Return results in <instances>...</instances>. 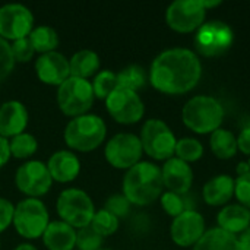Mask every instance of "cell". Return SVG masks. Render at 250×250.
<instances>
[{
	"label": "cell",
	"mask_w": 250,
	"mask_h": 250,
	"mask_svg": "<svg viewBox=\"0 0 250 250\" xmlns=\"http://www.w3.org/2000/svg\"><path fill=\"white\" fill-rule=\"evenodd\" d=\"M75 250H76V249H75Z\"/></svg>",
	"instance_id": "cell-48"
},
{
	"label": "cell",
	"mask_w": 250,
	"mask_h": 250,
	"mask_svg": "<svg viewBox=\"0 0 250 250\" xmlns=\"http://www.w3.org/2000/svg\"><path fill=\"white\" fill-rule=\"evenodd\" d=\"M224 107L212 95H195L182 108V120L195 133L207 135L220 129L224 122Z\"/></svg>",
	"instance_id": "cell-4"
},
{
	"label": "cell",
	"mask_w": 250,
	"mask_h": 250,
	"mask_svg": "<svg viewBox=\"0 0 250 250\" xmlns=\"http://www.w3.org/2000/svg\"><path fill=\"white\" fill-rule=\"evenodd\" d=\"M34 22V13L25 4L7 3L0 7V37L7 42L28 38Z\"/></svg>",
	"instance_id": "cell-14"
},
{
	"label": "cell",
	"mask_w": 250,
	"mask_h": 250,
	"mask_svg": "<svg viewBox=\"0 0 250 250\" xmlns=\"http://www.w3.org/2000/svg\"><path fill=\"white\" fill-rule=\"evenodd\" d=\"M160 202H161V207L166 211V214L173 218L179 217L185 211L193 209L188 205V193L179 195V193L167 190V192H163V195L160 196Z\"/></svg>",
	"instance_id": "cell-32"
},
{
	"label": "cell",
	"mask_w": 250,
	"mask_h": 250,
	"mask_svg": "<svg viewBox=\"0 0 250 250\" xmlns=\"http://www.w3.org/2000/svg\"><path fill=\"white\" fill-rule=\"evenodd\" d=\"M144 149L138 135L130 132H120L111 136L104 148L107 163L117 170H129L142 161Z\"/></svg>",
	"instance_id": "cell-10"
},
{
	"label": "cell",
	"mask_w": 250,
	"mask_h": 250,
	"mask_svg": "<svg viewBox=\"0 0 250 250\" xmlns=\"http://www.w3.org/2000/svg\"><path fill=\"white\" fill-rule=\"evenodd\" d=\"M202 78L199 56L186 47L163 50L152 60L148 82L167 95H182L192 91Z\"/></svg>",
	"instance_id": "cell-1"
},
{
	"label": "cell",
	"mask_w": 250,
	"mask_h": 250,
	"mask_svg": "<svg viewBox=\"0 0 250 250\" xmlns=\"http://www.w3.org/2000/svg\"><path fill=\"white\" fill-rule=\"evenodd\" d=\"M192 250H239L237 236L214 227L204 233Z\"/></svg>",
	"instance_id": "cell-24"
},
{
	"label": "cell",
	"mask_w": 250,
	"mask_h": 250,
	"mask_svg": "<svg viewBox=\"0 0 250 250\" xmlns=\"http://www.w3.org/2000/svg\"><path fill=\"white\" fill-rule=\"evenodd\" d=\"M163 185L168 192H174L179 195L189 193L193 185V168L189 163L173 157L164 161L161 167Z\"/></svg>",
	"instance_id": "cell-17"
},
{
	"label": "cell",
	"mask_w": 250,
	"mask_h": 250,
	"mask_svg": "<svg viewBox=\"0 0 250 250\" xmlns=\"http://www.w3.org/2000/svg\"><path fill=\"white\" fill-rule=\"evenodd\" d=\"M100 250H113V249H108V248H101Z\"/></svg>",
	"instance_id": "cell-45"
},
{
	"label": "cell",
	"mask_w": 250,
	"mask_h": 250,
	"mask_svg": "<svg viewBox=\"0 0 250 250\" xmlns=\"http://www.w3.org/2000/svg\"><path fill=\"white\" fill-rule=\"evenodd\" d=\"M13 250H38L32 243H19Z\"/></svg>",
	"instance_id": "cell-44"
},
{
	"label": "cell",
	"mask_w": 250,
	"mask_h": 250,
	"mask_svg": "<svg viewBox=\"0 0 250 250\" xmlns=\"http://www.w3.org/2000/svg\"><path fill=\"white\" fill-rule=\"evenodd\" d=\"M59 218L75 230L91 226L95 214V205L91 196L78 188H69L59 193L56 201Z\"/></svg>",
	"instance_id": "cell-5"
},
{
	"label": "cell",
	"mask_w": 250,
	"mask_h": 250,
	"mask_svg": "<svg viewBox=\"0 0 250 250\" xmlns=\"http://www.w3.org/2000/svg\"><path fill=\"white\" fill-rule=\"evenodd\" d=\"M209 146L212 154L220 160H230L239 152L237 136L229 129H217L211 133Z\"/></svg>",
	"instance_id": "cell-25"
},
{
	"label": "cell",
	"mask_w": 250,
	"mask_h": 250,
	"mask_svg": "<svg viewBox=\"0 0 250 250\" xmlns=\"http://www.w3.org/2000/svg\"><path fill=\"white\" fill-rule=\"evenodd\" d=\"M50 224V214L45 204L37 198H25L15 205L13 223L15 231L26 240L41 239L47 226Z\"/></svg>",
	"instance_id": "cell-6"
},
{
	"label": "cell",
	"mask_w": 250,
	"mask_h": 250,
	"mask_svg": "<svg viewBox=\"0 0 250 250\" xmlns=\"http://www.w3.org/2000/svg\"><path fill=\"white\" fill-rule=\"evenodd\" d=\"M119 226H120V220L104 208L97 209L91 221V227L103 237L113 236L119 230Z\"/></svg>",
	"instance_id": "cell-31"
},
{
	"label": "cell",
	"mask_w": 250,
	"mask_h": 250,
	"mask_svg": "<svg viewBox=\"0 0 250 250\" xmlns=\"http://www.w3.org/2000/svg\"><path fill=\"white\" fill-rule=\"evenodd\" d=\"M248 164H249V167H250V157H249V161H248Z\"/></svg>",
	"instance_id": "cell-46"
},
{
	"label": "cell",
	"mask_w": 250,
	"mask_h": 250,
	"mask_svg": "<svg viewBox=\"0 0 250 250\" xmlns=\"http://www.w3.org/2000/svg\"><path fill=\"white\" fill-rule=\"evenodd\" d=\"M41 240L47 250H75L76 230L62 220H54L47 226Z\"/></svg>",
	"instance_id": "cell-21"
},
{
	"label": "cell",
	"mask_w": 250,
	"mask_h": 250,
	"mask_svg": "<svg viewBox=\"0 0 250 250\" xmlns=\"http://www.w3.org/2000/svg\"><path fill=\"white\" fill-rule=\"evenodd\" d=\"M53 179L47 164L41 160H28L21 164L15 173V186L26 198H41L53 186Z\"/></svg>",
	"instance_id": "cell-11"
},
{
	"label": "cell",
	"mask_w": 250,
	"mask_h": 250,
	"mask_svg": "<svg viewBox=\"0 0 250 250\" xmlns=\"http://www.w3.org/2000/svg\"><path fill=\"white\" fill-rule=\"evenodd\" d=\"M69 64H70V76L89 81V78H94L100 72L101 60L94 50L83 48L76 51L69 59Z\"/></svg>",
	"instance_id": "cell-23"
},
{
	"label": "cell",
	"mask_w": 250,
	"mask_h": 250,
	"mask_svg": "<svg viewBox=\"0 0 250 250\" xmlns=\"http://www.w3.org/2000/svg\"><path fill=\"white\" fill-rule=\"evenodd\" d=\"M223 1L221 0H212V1H208V0H202V4H204V7L208 10V9H211V7H217V6H220Z\"/></svg>",
	"instance_id": "cell-43"
},
{
	"label": "cell",
	"mask_w": 250,
	"mask_h": 250,
	"mask_svg": "<svg viewBox=\"0 0 250 250\" xmlns=\"http://www.w3.org/2000/svg\"><path fill=\"white\" fill-rule=\"evenodd\" d=\"M236 180L229 174L211 177L202 189L204 201L211 207H226L234 196Z\"/></svg>",
	"instance_id": "cell-20"
},
{
	"label": "cell",
	"mask_w": 250,
	"mask_h": 250,
	"mask_svg": "<svg viewBox=\"0 0 250 250\" xmlns=\"http://www.w3.org/2000/svg\"><path fill=\"white\" fill-rule=\"evenodd\" d=\"M236 173H237V177H242V176H246L250 173V167L248 164V161H240L236 167Z\"/></svg>",
	"instance_id": "cell-42"
},
{
	"label": "cell",
	"mask_w": 250,
	"mask_h": 250,
	"mask_svg": "<svg viewBox=\"0 0 250 250\" xmlns=\"http://www.w3.org/2000/svg\"><path fill=\"white\" fill-rule=\"evenodd\" d=\"M29 122L26 105L19 100H9L0 105V136L12 139L25 132Z\"/></svg>",
	"instance_id": "cell-18"
},
{
	"label": "cell",
	"mask_w": 250,
	"mask_h": 250,
	"mask_svg": "<svg viewBox=\"0 0 250 250\" xmlns=\"http://www.w3.org/2000/svg\"><path fill=\"white\" fill-rule=\"evenodd\" d=\"M144 152L155 161H167L174 157L177 138L161 119H148L139 135Z\"/></svg>",
	"instance_id": "cell-8"
},
{
	"label": "cell",
	"mask_w": 250,
	"mask_h": 250,
	"mask_svg": "<svg viewBox=\"0 0 250 250\" xmlns=\"http://www.w3.org/2000/svg\"><path fill=\"white\" fill-rule=\"evenodd\" d=\"M146 82H148V73L139 64H129L117 73V85L120 88H126L138 92L141 88L146 85Z\"/></svg>",
	"instance_id": "cell-27"
},
{
	"label": "cell",
	"mask_w": 250,
	"mask_h": 250,
	"mask_svg": "<svg viewBox=\"0 0 250 250\" xmlns=\"http://www.w3.org/2000/svg\"><path fill=\"white\" fill-rule=\"evenodd\" d=\"M130 208H132V204L127 201V198L123 193L110 195L107 198L105 204H104V209H107L108 212H111L119 220L127 217L129 212H130Z\"/></svg>",
	"instance_id": "cell-34"
},
{
	"label": "cell",
	"mask_w": 250,
	"mask_h": 250,
	"mask_svg": "<svg viewBox=\"0 0 250 250\" xmlns=\"http://www.w3.org/2000/svg\"><path fill=\"white\" fill-rule=\"evenodd\" d=\"M94 95L98 100H104L119 86L117 85V73H114L110 69H103L100 70L91 81Z\"/></svg>",
	"instance_id": "cell-29"
},
{
	"label": "cell",
	"mask_w": 250,
	"mask_h": 250,
	"mask_svg": "<svg viewBox=\"0 0 250 250\" xmlns=\"http://www.w3.org/2000/svg\"><path fill=\"white\" fill-rule=\"evenodd\" d=\"M45 164L53 182L62 185L76 180L82 170L79 157L70 149H59L53 152Z\"/></svg>",
	"instance_id": "cell-19"
},
{
	"label": "cell",
	"mask_w": 250,
	"mask_h": 250,
	"mask_svg": "<svg viewBox=\"0 0 250 250\" xmlns=\"http://www.w3.org/2000/svg\"><path fill=\"white\" fill-rule=\"evenodd\" d=\"M12 48V54L16 63H28L34 59L35 50L29 41V38H21L16 40L10 44Z\"/></svg>",
	"instance_id": "cell-35"
},
{
	"label": "cell",
	"mask_w": 250,
	"mask_h": 250,
	"mask_svg": "<svg viewBox=\"0 0 250 250\" xmlns=\"http://www.w3.org/2000/svg\"><path fill=\"white\" fill-rule=\"evenodd\" d=\"M10 155L16 160H28L38 149V141L32 133L23 132L9 139Z\"/></svg>",
	"instance_id": "cell-28"
},
{
	"label": "cell",
	"mask_w": 250,
	"mask_h": 250,
	"mask_svg": "<svg viewBox=\"0 0 250 250\" xmlns=\"http://www.w3.org/2000/svg\"><path fill=\"white\" fill-rule=\"evenodd\" d=\"M104 237L100 236L91 226L76 230V250H100Z\"/></svg>",
	"instance_id": "cell-33"
},
{
	"label": "cell",
	"mask_w": 250,
	"mask_h": 250,
	"mask_svg": "<svg viewBox=\"0 0 250 250\" xmlns=\"http://www.w3.org/2000/svg\"><path fill=\"white\" fill-rule=\"evenodd\" d=\"M202 155H204V145H202V142L199 139L190 138V136L177 139L174 157H177V158H180V160L190 164V163H195V161L201 160Z\"/></svg>",
	"instance_id": "cell-30"
},
{
	"label": "cell",
	"mask_w": 250,
	"mask_h": 250,
	"mask_svg": "<svg viewBox=\"0 0 250 250\" xmlns=\"http://www.w3.org/2000/svg\"><path fill=\"white\" fill-rule=\"evenodd\" d=\"M0 249H1V240H0Z\"/></svg>",
	"instance_id": "cell-47"
},
{
	"label": "cell",
	"mask_w": 250,
	"mask_h": 250,
	"mask_svg": "<svg viewBox=\"0 0 250 250\" xmlns=\"http://www.w3.org/2000/svg\"><path fill=\"white\" fill-rule=\"evenodd\" d=\"M237 146H239V151L243 152L245 155H249L250 157V126L245 127L239 136H237Z\"/></svg>",
	"instance_id": "cell-39"
},
{
	"label": "cell",
	"mask_w": 250,
	"mask_h": 250,
	"mask_svg": "<svg viewBox=\"0 0 250 250\" xmlns=\"http://www.w3.org/2000/svg\"><path fill=\"white\" fill-rule=\"evenodd\" d=\"M94 89L88 79L69 76L59 88L56 101L60 111L67 117H78L86 114L94 105Z\"/></svg>",
	"instance_id": "cell-7"
},
{
	"label": "cell",
	"mask_w": 250,
	"mask_h": 250,
	"mask_svg": "<svg viewBox=\"0 0 250 250\" xmlns=\"http://www.w3.org/2000/svg\"><path fill=\"white\" fill-rule=\"evenodd\" d=\"M105 108L111 119L120 125H135L145 114V104L141 95L120 86L105 98Z\"/></svg>",
	"instance_id": "cell-13"
},
{
	"label": "cell",
	"mask_w": 250,
	"mask_h": 250,
	"mask_svg": "<svg viewBox=\"0 0 250 250\" xmlns=\"http://www.w3.org/2000/svg\"><path fill=\"white\" fill-rule=\"evenodd\" d=\"M40 82L50 86H60L70 76L69 59L60 51L40 54L34 64Z\"/></svg>",
	"instance_id": "cell-16"
},
{
	"label": "cell",
	"mask_w": 250,
	"mask_h": 250,
	"mask_svg": "<svg viewBox=\"0 0 250 250\" xmlns=\"http://www.w3.org/2000/svg\"><path fill=\"white\" fill-rule=\"evenodd\" d=\"M193 42L199 54L205 57H217L231 48L234 42V32L224 21H209L196 31Z\"/></svg>",
	"instance_id": "cell-9"
},
{
	"label": "cell",
	"mask_w": 250,
	"mask_h": 250,
	"mask_svg": "<svg viewBox=\"0 0 250 250\" xmlns=\"http://www.w3.org/2000/svg\"><path fill=\"white\" fill-rule=\"evenodd\" d=\"M107 138V125L98 114L86 113L67 122L63 139L70 151L91 152L101 146Z\"/></svg>",
	"instance_id": "cell-3"
},
{
	"label": "cell",
	"mask_w": 250,
	"mask_h": 250,
	"mask_svg": "<svg viewBox=\"0 0 250 250\" xmlns=\"http://www.w3.org/2000/svg\"><path fill=\"white\" fill-rule=\"evenodd\" d=\"M218 229L239 236L250 227V209L240 204H229L217 215Z\"/></svg>",
	"instance_id": "cell-22"
},
{
	"label": "cell",
	"mask_w": 250,
	"mask_h": 250,
	"mask_svg": "<svg viewBox=\"0 0 250 250\" xmlns=\"http://www.w3.org/2000/svg\"><path fill=\"white\" fill-rule=\"evenodd\" d=\"M207 18V9L202 0H174L166 10L167 25L182 34L196 32Z\"/></svg>",
	"instance_id": "cell-12"
},
{
	"label": "cell",
	"mask_w": 250,
	"mask_h": 250,
	"mask_svg": "<svg viewBox=\"0 0 250 250\" xmlns=\"http://www.w3.org/2000/svg\"><path fill=\"white\" fill-rule=\"evenodd\" d=\"M205 231V218L196 209L185 211L170 226L171 240L180 248H193Z\"/></svg>",
	"instance_id": "cell-15"
},
{
	"label": "cell",
	"mask_w": 250,
	"mask_h": 250,
	"mask_svg": "<svg viewBox=\"0 0 250 250\" xmlns=\"http://www.w3.org/2000/svg\"><path fill=\"white\" fill-rule=\"evenodd\" d=\"M234 196L237 198L239 204L250 209V173L246 176L236 179L234 186Z\"/></svg>",
	"instance_id": "cell-37"
},
{
	"label": "cell",
	"mask_w": 250,
	"mask_h": 250,
	"mask_svg": "<svg viewBox=\"0 0 250 250\" xmlns=\"http://www.w3.org/2000/svg\"><path fill=\"white\" fill-rule=\"evenodd\" d=\"M15 63L16 62L12 54L10 42L0 37V82H3L13 72Z\"/></svg>",
	"instance_id": "cell-36"
},
{
	"label": "cell",
	"mask_w": 250,
	"mask_h": 250,
	"mask_svg": "<svg viewBox=\"0 0 250 250\" xmlns=\"http://www.w3.org/2000/svg\"><path fill=\"white\" fill-rule=\"evenodd\" d=\"M28 38L34 47L35 53H40V54L57 51V47L60 44V38H59L57 31L48 25L34 26V29L31 31Z\"/></svg>",
	"instance_id": "cell-26"
},
{
	"label": "cell",
	"mask_w": 250,
	"mask_h": 250,
	"mask_svg": "<svg viewBox=\"0 0 250 250\" xmlns=\"http://www.w3.org/2000/svg\"><path fill=\"white\" fill-rule=\"evenodd\" d=\"M13 214H15V205L0 196V234L4 233L13 223Z\"/></svg>",
	"instance_id": "cell-38"
},
{
	"label": "cell",
	"mask_w": 250,
	"mask_h": 250,
	"mask_svg": "<svg viewBox=\"0 0 250 250\" xmlns=\"http://www.w3.org/2000/svg\"><path fill=\"white\" fill-rule=\"evenodd\" d=\"M122 190L132 205L145 207L155 202L164 192L161 167L152 161H139L126 170Z\"/></svg>",
	"instance_id": "cell-2"
},
{
	"label": "cell",
	"mask_w": 250,
	"mask_h": 250,
	"mask_svg": "<svg viewBox=\"0 0 250 250\" xmlns=\"http://www.w3.org/2000/svg\"><path fill=\"white\" fill-rule=\"evenodd\" d=\"M239 250H250V227L237 236Z\"/></svg>",
	"instance_id": "cell-41"
},
{
	"label": "cell",
	"mask_w": 250,
	"mask_h": 250,
	"mask_svg": "<svg viewBox=\"0 0 250 250\" xmlns=\"http://www.w3.org/2000/svg\"><path fill=\"white\" fill-rule=\"evenodd\" d=\"M10 148H9V139L0 136V170L9 163L10 160Z\"/></svg>",
	"instance_id": "cell-40"
}]
</instances>
